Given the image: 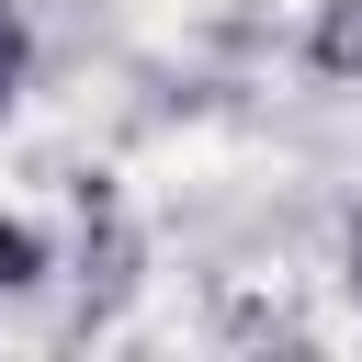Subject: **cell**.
I'll use <instances>...</instances> for the list:
<instances>
[{"label": "cell", "mask_w": 362, "mask_h": 362, "mask_svg": "<svg viewBox=\"0 0 362 362\" xmlns=\"http://www.w3.org/2000/svg\"><path fill=\"white\" fill-rule=\"evenodd\" d=\"M11 79H23V23L0 11V102H11Z\"/></svg>", "instance_id": "cell-1"}]
</instances>
